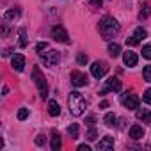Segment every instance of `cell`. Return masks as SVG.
<instances>
[{
	"instance_id": "44dd1931",
	"label": "cell",
	"mask_w": 151,
	"mask_h": 151,
	"mask_svg": "<svg viewBox=\"0 0 151 151\" xmlns=\"http://www.w3.org/2000/svg\"><path fill=\"white\" fill-rule=\"evenodd\" d=\"M20 46L22 48L27 46V32H25V29H20Z\"/></svg>"
},
{
	"instance_id": "277c9868",
	"label": "cell",
	"mask_w": 151,
	"mask_h": 151,
	"mask_svg": "<svg viewBox=\"0 0 151 151\" xmlns=\"http://www.w3.org/2000/svg\"><path fill=\"white\" fill-rule=\"evenodd\" d=\"M32 78H34V84H36L37 89H39V96H41V98H46V96H48V84H46V78L41 75V71H39L37 66L32 69Z\"/></svg>"
},
{
	"instance_id": "4dcf8cb0",
	"label": "cell",
	"mask_w": 151,
	"mask_h": 151,
	"mask_svg": "<svg viewBox=\"0 0 151 151\" xmlns=\"http://www.w3.org/2000/svg\"><path fill=\"white\" fill-rule=\"evenodd\" d=\"M45 144V135H37L36 137V146H43Z\"/></svg>"
},
{
	"instance_id": "7c38bea8",
	"label": "cell",
	"mask_w": 151,
	"mask_h": 151,
	"mask_svg": "<svg viewBox=\"0 0 151 151\" xmlns=\"http://www.w3.org/2000/svg\"><path fill=\"white\" fill-rule=\"evenodd\" d=\"M123 60H124V64L128 66V68H133V66H137V55H135V52H124L123 53Z\"/></svg>"
},
{
	"instance_id": "ffe728a7",
	"label": "cell",
	"mask_w": 151,
	"mask_h": 151,
	"mask_svg": "<svg viewBox=\"0 0 151 151\" xmlns=\"http://www.w3.org/2000/svg\"><path fill=\"white\" fill-rule=\"evenodd\" d=\"M109 53H110L112 57H117V55L121 53V46H119L117 43H110V45H109Z\"/></svg>"
},
{
	"instance_id": "484cf974",
	"label": "cell",
	"mask_w": 151,
	"mask_h": 151,
	"mask_svg": "<svg viewBox=\"0 0 151 151\" xmlns=\"http://www.w3.org/2000/svg\"><path fill=\"white\" fill-rule=\"evenodd\" d=\"M142 11H140V18H147V14H149V7H147V4L144 2L142 4V7H140Z\"/></svg>"
},
{
	"instance_id": "52a82bcc",
	"label": "cell",
	"mask_w": 151,
	"mask_h": 151,
	"mask_svg": "<svg viewBox=\"0 0 151 151\" xmlns=\"http://www.w3.org/2000/svg\"><path fill=\"white\" fill-rule=\"evenodd\" d=\"M69 78H71V84L75 86V87H84V86H87V75L86 73H82V71H71V75H69Z\"/></svg>"
},
{
	"instance_id": "5b68a950",
	"label": "cell",
	"mask_w": 151,
	"mask_h": 151,
	"mask_svg": "<svg viewBox=\"0 0 151 151\" xmlns=\"http://www.w3.org/2000/svg\"><path fill=\"white\" fill-rule=\"evenodd\" d=\"M91 73H93L94 78H103L105 75L109 73V64L103 62V60H96V62H93V66H91Z\"/></svg>"
},
{
	"instance_id": "8fae6325",
	"label": "cell",
	"mask_w": 151,
	"mask_h": 151,
	"mask_svg": "<svg viewBox=\"0 0 151 151\" xmlns=\"http://www.w3.org/2000/svg\"><path fill=\"white\" fill-rule=\"evenodd\" d=\"M112 147H114V139H112L110 135L103 137V139L98 142V146H96L98 151H107V149H112Z\"/></svg>"
},
{
	"instance_id": "e0dca14e",
	"label": "cell",
	"mask_w": 151,
	"mask_h": 151,
	"mask_svg": "<svg viewBox=\"0 0 151 151\" xmlns=\"http://www.w3.org/2000/svg\"><path fill=\"white\" fill-rule=\"evenodd\" d=\"M68 133H69L71 139H78V124L77 123H71L68 126Z\"/></svg>"
},
{
	"instance_id": "ba28073f",
	"label": "cell",
	"mask_w": 151,
	"mask_h": 151,
	"mask_svg": "<svg viewBox=\"0 0 151 151\" xmlns=\"http://www.w3.org/2000/svg\"><path fill=\"white\" fill-rule=\"evenodd\" d=\"M139 96L137 94H133V93H126V94H123V103H124V107L128 109V110H135V109H139Z\"/></svg>"
},
{
	"instance_id": "4316f807",
	"label": "cell",
	"mask_w": 151,
	"mask_h": 151,
	"mask_svg": "<svg viewBox=\"0 0 151 151\" xmlns=\"http://www.w3.org/2000/svg\"><path fill=\"white\" fill-rule=\"evenodd\" d=\"M89 140H94L96 139V130H94V126H89V132H87V135H86Z\"/></svg>"
},
{
	"instance_id": "e575fe53",
	"label": "cell",
	"mask_w": 151,
	"mask_h": 151,
	"mask_svg": "<svg viewBox=\"0 0 151 151\" xmlns=\"http://www.w3.org/2000/svg\"><path fill=\"white\" fill-rule=\"evenodd\" d=\"M109 107V101H101V109H107Z\"/></svg>"
},
{
	"instance_id": "cb8c5ba5",
	"label": "cell",
	"mask_w": 151,
	"mask_h": 151,
	"mask_svg": "<svg viewBox=\"0 0 151 151\" xmlns=\"http://www.w3.org/2000/svg\"><path fill=\"white\" fill-rule=\"evenodd\" d=\"M27 117H29V109H20V110H18V119L23 121V119H27Z\"/></svg>"
},
{
	"instance_id": "f546056e",
	"label": "cell",
	"mask_w": 151,
	"mask_h": 151,
	"mask_svg": "<svg viewBox=\"0 0 151 151\" xmlns=\"http://www.w3.org/2000/svg\"><path fill=\"white\" fill-rule=\"evenodd\" d=\"M14 16H18V11H14V9H11V11H7V13H6V20L14 18Z\"/></svg>"
},
{
	"instance_id": "f1b7e54d",
	"label": "cell",
	"mask_w": 151,
	"mask_h": 151,
	"mask_svg": "<svg viewBox=\"0 0 151 151\" xmlns=\"http://www.w3.org/2000/svg\"><path fill=\"white\" fill-rule=\"evenodd\" d=\"M126 45H128V46H135V45H139V41L132 36V37H126Z\"/></svg>"
},
{
	"instance_id": "2e32d148",
	"label": "cell",
	"mask_w": 151,
	"mask_h": 151,
	"mask_svg": "<svg viewBox=\"0 0 151 151\" xmlns=\"http://www.w3.org/2000/svg\"><path fill=\"white\" fill-rule=\"evenodd\" d=\"M48 114H50L52 117H57V116L60 114V105H59L55 100H50V101H48Z\"/></svg>"
},
{
	"instance_id": "83f0119b",
	"label": "cell",
	"mask_w": 151,
	"mask_h": 151,
	"mask_svg": "<svg viewBox=\"0 0 151 151\" xmlns=\"http://www.w3.org/2000/svg\"><path fill=\"white\" fill-rule=\"evenodd\" d=\"M77 60H78V64H82V66H84V64H87V60H89V59H87V55H86V53H80Z\"/></svg>"
},
{
	"instance_id": "6da1fadb",
	"label": "cell",
	"mask_w": 151,
	"mask_h": 151,
	"mask_svg": "<svg viewBox=\"0 0 151 151\" xmlns=\"http://www.w3.org/2000/svg\"><path fill=\"white\" fill-rule=\"evenodd\" d=\"M98 30L103 36V39H112L119 32V23L112 16H105V18H101V22L98 25Z\"/></svg>"
},
{
	"instance_id": "d4e9b609",
	"label": "cell",
	"mask_w": 151,
	"mask_h": 151,
	"mask_svg": "<svg viewBox=\"0 0 151 151\" xmlns=\"http://www.w3.org/2000/svg\"><path fill=\"white\" fill-rule=\"evenodd\" d=\"M142 100H144L147 105H151V89H146V91H144V94H142Z\"/></svg>"
},
{
	"instance_id": "5bb4252c",
	"label": "cell",
	"mask_w": 151,
	"mask_h": 151,
	"mask_svg": "<svg viewBox=\"0 0 151 151\" xmlns=\"http://www.w3.org/2000/svg\"><path fill=\"white\" fill-rule=\"evenodd\" d=\"M137 119L146 123V124H151V110H146V109H139L137 110Z\"/></svg>"
},
{
	"instance_id": "9a60e30c",
	"label": "cell",
	"mask_w": 151,
	"mask_h": 151,
	"mask_svg": "<svg viewBox=\"0 0 151 151\" xmlns=\"http://www.w3.org/2000/svg\"><path fill=\"white\" fill-rule=\"evenodd\" d=\"M60 146H62V142H60V135H59V132H52V142H50V147H52V151H59L60 149Z\"/></svg>"
},
{
	"instance_id": "30bf717a",
	"label": "cell",
	"mask_w": 151,
	"mask_h": 151,
	"mask_svg": "<svg viewBox=\"0 0 151 151\" xmlns=\"http://www.w3.org/2000/svg\"><path fill=\"white\" fill-rule=\"evenodd\" d=\"M11 66H13L14 71H23V68H25V57L22 53H16L11 59Z\"/></svg>"
},
{
	"instance_id": "9c48e42d",
	"label": "cell",
	"mask_w": 151,
	"mask_h": 151,
	"mask_svg": "<svg viewBox=\"0 0 151 151\" xmlns=\"http://www.w3.org/2000/svg\"><path fill=\"white\" fill-rule=\"evenodd\" d=\"M52 36H53V39L59 41V43H69V36H68V32H66L60 25H55V27L52 29Z\"/></svg>"
},
{
	"instance_id": "3957f363",
	"label": "cell",
	"mask_w": 151,
	"mask_h": 151,
	"mask_svg": "<svg viewBox=\"0 0 151 151\" xmlns=\"http://www.w3.org/2000/svg\"><path fill=\"white\" fill-rule=\"evenodd\" d=\"M68 103H69V112L73 116H82L84 114V110H86V100H84V96L78 91H73L69 94Z\"/></svg>"
},
{
	"instance_id": "4fadbf2b",
	"label": "cell",
	"mask_w": 151,
	"mask_h": 151,
	"mask_svg": "<svg viewBox=\"0 0 151 151\" xmlns=\"http://www.w3.org/2000/svg\"><path fill=\"white\" fill-rule=\"evenodd\" d=\"M130 137H132L133 140L142 139V137H144V128H142L140 124H133V126L130 128Z\"/></svg>"
},
{
	"instance_id": "7a4b0ae2",
	"label": "cell",
	"mask_w": 151,
	"mask_h": 151,
	"mask_svg": "<svg viewBox=\"0 0 151 151\" xmlns=\"http://www.w3.org/2000/svg\"><path fill=\"white\" fill-rule=\"evenodd\" d=\"M36 52H37V55L43 59V62H45L46 66H55V64L59 62V52L52 50L50 45L45 43V41H43V43H37Z\"/></svg>"
},
{
	"instance_id": "603a6c76",
	"label": "cell",
	"mask_w": 151,
	"mask_h": 151,
	"mask_svg": "<svg viewBox=\"0 0 151 151\" xmlns=\"http://www.w3.org/2000/svg\"><path fill=\"white\" fill-rule=\"evenodd\" d=\"M142 57H144V59H147V60H151V45L142 46Z\"/></svg>"
},
{
	"instance_id": "836d02e7",
	"label": "cell",
	"mask_w": 151,
	"mask_h": 151,
	"mask_svg": "<svg viewBox=\"0 0 151 151\" xmlns=\"http://www.w3.org/2000/svg\"><path fill=\"white\" fill-rule=\"evenodd\" d=\"M87 124H89V126H94V117H93V116L87 117Z\"/></svg>"
},
{
	"instance_id": "d6a6232c",
	"label": "cell",
	"mask_w": 151,
	"mask_h": 151,
	"mask_svg": "<svg viewBox=\"0 0 151 151\" xmlns=\"http://www.w3.org/2000/svg\"><path fill=\"white\" fill-rule=\"evenodd\" d=\"M91 4H93V6H96V7H100V6L103 4V0H91Z\"/></svg>"
},
{
	"instance_id": "7402d4cb",
	"label": "cell",
	"mask_w": 151,
	"mask_h": 151,
	"mask_svg": "<svg viewBox=\"0 0 151 151\" xmlns=\"http://www.w3.org/2000/svg\"><path fill=\"white\" fill-rule=\"evenodd\" d=\"M142 77H144V80H146V82H149V84H151V64L144 68V71H142Z\"/></svg>"
},
{
	"instance_id": "d6986e66",
	"label": "cell",
	"mask_w": 151,
	"mask_h": 151,
	"mask_svg": "<svg viewBox=\"0 0 151 151\" xmlns=\"http://www.w3.org/2000/svg\"><path fill=\"white\" fill-rule=\"evenodd\" d=\"M116 121H117V117L112 114V112H109L107 116H105V119H103V123L109 126V128H112V126H116Z\"/></svg>"
},
{
	"instance_id": "8992f818",
	"label": "cell",
	"mask_w": 151,
	"mask_h": 151,
	"mask_svg": "<svg viewBox=\"0 0 151 151\" xmlns=\"http://www.w3.org/2000/svg\"><path fill=\"white\" fill-rule=\"evenodd\" d=\"M121 80L117 78V77H110L109 80H105V86H103V89L100 91V94H107V93H110V91H114V93H119L121 91Z\"/></svg>"
},
{
	"instance_id": "ac0fdd59",
	"label": "cell",
	"mask_w": 151,
	"mask_h": 151,
	"mask_svg": "<svg viewBox=\"0 0 151 151\" xmlns=\"http://www.w3.org/2000/svg\"><path fill=\"white\" fill-rule=\"evenodd\" d=\"M133 37H135V39L140 43L142 39H146V37H147V32H146L142 27H139V29H135V32H133Z\"/></svg>"
},
{
	"instance_id": "1f68e13d",
	"label": "cell",
	"mask_w": 151,
	"mask_h": 151,
	"mask_svg": "<svg viewBox=\"0 0 151 151\" xmlns=\"http://www.w3.org/2000/svg\"><path fill=\"white\" fill-rule=\"evenodd\" d=\"M78 151H91V147H89L87 144H80V146H78Z\"/></svg>"
}]
</instances>
